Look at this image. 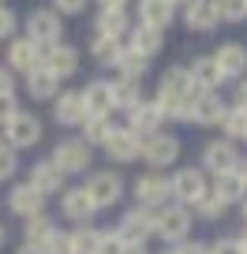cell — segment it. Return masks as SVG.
<instances>
[{
  "label": "cell",
  "instance_id": "obj_1",
  "mask_svg": "<svg viewBox=\"0 0 247 254\" xmlns=\"http://www.w3.org/2000/svg\"><path fill=\"white\" fill-rule=\"evenodd\" d=\"M0 142L4 146H11V150H34V146L41 142V135H45V124H41V116H34V112H23L19 109L15 116L8 120V124L0 127Z\"/></svg>",
  "mask_w": 247,
  "mask_h": 254
},
{
  "label": "cell",
  "instance_id": "obj_2",
  "mask_svg": "<svg viewBox=\"0 0 247 254\" xmlns=\"http://www.w3.org/2000/svg\"><path fill=\"white\" fill-rule=\"evenodd\" d=\"M191 228H195V217L187 206H176V202H168V206L158 209V239L165 247H180L191 239Z\"/></svg>",
  "mask_w": 247,
  "mask_h": 254
},
{
  "label": "cell",
  "instance_id": "obj_3",
  "mask_svg": "<svg viewBox=\"0 0 247 254\" xmlns=\"http://www.w3.org/2000/svg\"><path fill=\"white\" fill-rule=\"evenodd\" d=\"M82 190L90 194L94 209H109V206H116V202L124 198L128 183H124V176H120L116 168H97V172H90V176H86Z\"/></svg>",
  "mask_w": 247,
  "mask_h": 254
},
{
  "label": "cell",
  "instance_id": "obj_4",
  "mask_svg": "<svg viewBox=\"0 0 247 254\" xmlns=\"http://www.w3.org/2000/svg\"><path fill=\"white\" fill-rule=\"evenodd\" d=\"M183 153V142L172 135V131H158V135L143 138V153H139V161L143 165H150V172H165V168H172L176 161H180Z\"/></svg>",
  "mask_w": 247,
  "mask_h": 254
},
{
  "label": "cell",
  "instance_id": "obj_5",
  "mask_svg": "<svg viewBox=\"0 0 247 254\" xmlns=\"http://www.w3.org/2000/svg\"><path fill=\"white\" fill-rule=\"evenodd\" d=\"M116 236L124 243H150L158 236V209H146V206L124 209V217L116 221Z\"/></svg>",
  "mask_w": 247,
  "mask_h": 254
},
{
  "label": "cell",
  "instance_id": "obj_6",
  "mask_svg": "<svg viewBox=\"0 0 247 254\" xmlns=\"http://www.w3.org/2000/svg\"><path fill=\"white\" fill-rule=\"evenodd\" d=\"M49 161H53L64 176H79V172H90V165H94V150H90L79 135H75V138H60V142L53 146V153H49Z\"/></svg>",
  "mask_w": 247,
  "mask_h": 254
},
{
  "label": "cell",
  "instance_id": "obj_7",
  "mask_svg": "<svg viewBox=\"0 0 247 254\" xmlns=\"http://www.w3.org/2000/svg\"><path fill=\"white\" fill-rule=\"evenodd\" d=\"M23 38H30L38 49H53L64 41V19L56 15L53 8H34L30 15H26V34Z\"/></svg>",
  "mask_w": 247,
  "mask_h": 254
},
{
  "label": "cell",
  "instance_id": "obj_8",
  "mask_svg": "<svg viewBox=\"0 0 247 254\" xmlns=\"http://www.w3.org/2000/svg\"><path fill=\"white\" fill-rule=\"evenodd\" d=\"M168 187H172V202H176V206H187V209H191L195 202L210 190V176L202 172V168L187 165V168H176V172L168 176Z\"/></svg>",
  "mask_w": 247,
  "mask_h": 254
},
{
  "label": "cell",
  "instance_id": "obj_9",
  "mask_svg": "<svg viewBox=\"0 0 247 254\" xmlns=\"http://www.w3.org/2000/svg\"><path fill=\"white\" fill-rule=\"evenodd\" d=\"M131 194H135V206H146V209H161L172 202V187H168L165 172H143L131 183Z\"/></svg>",
  "mask_w": 247,
  "mask_h": 254
},
{
  "label": "cell",
  "instance_id": "obj_10",
  "mask_svg": "<svg viewBox=\"0 0 247 254\" xmlns=\"http://www.w3.org/2000/svg\"><path fill=\"white\" fill-rule=\"evenodd\" d=\"M236 161H240V150H236V142H229V138H210V142L202 146V172L206 176L232 172Z\"/></svg>",
  "mask_w": 247,
  "mask_h": 254
},
{
  "label": "cell",
  "instance_id": "obj_11",
  "mask_svg": "<svg viewBox=\"0 0 247 254\" xmlns=\"http://www.w3.org/2000/svg\"><path fill=\"white\" fill-rule=\"evenodd\" d=\"M41 67H45L49 75H56L60 82L72 79V75L79 71V49L68 45V41H60V45H53V49H41Z\"/></svg>",
  "mask_w": 247,
  "mask_h": 254
},
{
  "label": "cell",
  "instance_id": "obj_12",
  "mask_svg": "<svg viewBox=\"0 0 247 254\" xmlns=\"http://www.w3.org/2000/svg\"><path fill=\"white\" fill-rule=\"evenodd\" d=\"M180 19H183V26H187L191 34H214L217 26H221L214 0H187V4L180 8Z\"/></svg>",
  "mask_w": 247,
  "mask_h": 254
},
{
  "label": "cell",
  "instance_id": "obj_13",
  "mask_svg": "<svg viewBox=\"0 0 247 254\" xmlns=\"http://www.w3.org/2000/svg\"><path fill=\"white\" fill-rule=\"evenodd\" d=\"M60 217H68L72 224H94L97 209L82 187H64L60 190Z\"/></svg>",
  "mask_w": 247,
  "mask_h": 254
},
{
  "label": "cell",
  "instance_id": "obj_14",
  "mask_svg": "<svg viewBox=\"0 0 247 254\" xmlns=\"http://www.w3.org/2000/svg\"><path fill=\"white\" fill-rule=\"evenodd\" d=\"M135 138H150L158 135L161 127H165V116H161V109L154 105V97H146L143 105H135V109L128 112V124H124Z\"/></svg>",
  "mask_w": 247,
  "mask_h": 254
},
{
  "label": "cell",
  "instance_id": "obj_15",
  "mask_svg": "<svg viewBox=\"0 0 247 254\" xmlns=\"http://www.w3.org/2000/svg\"><path fill=\"white\" fill-rule=\"evenodd\" d=\"M8 209H11L15 217H23V221H30V217L45 213V194H41V190H34L26 180H19L15 187L8 190Z\"/></svg>",
  "mask_w": 247,
  "mask_h": 254
},
{
  "label": "cell",
  "instance_id": "obj_16",
  "mask_svg": "<svg viewBox=\"0 0 247 254\" xmlns=\"http://www.w3.org/2000/svg\"><path fill=\"white\" fill-rule=\"evenodd\" d=\"M101 150H105V157H109L112 165H131V161H139V153H143V138H135L128 127H116Z\"/></svg>",
  "mask_w": 247,
  "mask_h": 254
},
{
  "label": "cell",
  "instance_id": "obj_17",
  "mask_svg": "<svg viewBox=\"0 0 247 254\" xmlns=\"http://www.w3.org/2000/svg\"><path fill=\"white\" fill-rule=\"evenodd\" d=\"M4 67L15 75H30L34 67H41V49L34 45L30 38H11L8 41V60H4Z\"/></svg>",
  "mask_w": 247,
  "mask_h": 254
},
{
  "label": "cell",
  "instance_id": "obj_18",
  "mask_svg": "<svg viewBox=\"0 0 247 254\" xmlns=\"http://www.w3.org/2000/svg\"><path fill=\"white\" fill-rule=\"evenodd\" d=\"M53 120L60 127H79L86 120V105H82V94L79 90H60L53 97Z\"/></svg>",
  "mask_w": 247,
  "mask_h": 254
},
{
  "label": "cell",
  "instance_id": "obj_19",
  "mask_svg": "<svg viewBox=\"0 0 247 254\" xmlns=\"http://www.w3.org/2000/svg\"><path fill=\"white\" fill-rule=\"evenodd\" d=\"M214 64H217V71H221V79L240 82L244 71H247V49L240 45V41H225V45H217Z\"/></svg>",
  "mask_w": 247,
  "mask_h": 254
},
{
  "label": "cell",
  "instance_id": "obj_20",
  "mask_svg": "<svg viewBox=\"0 0 247 254\" xmlns=\"http://www.w3.org/2000/svg\"><path fill=\"white\" fill-rule=\"evenodd\" d=\"M225 109H229V101H225L217 90H210V94H199L191 101V124L195 127H217L225 116Z\"/></svg>",
  "mask_w": 247,
  "mask_h": 254
},
{
  "label": "cell",
  "instance_id": "obj_21",
  "mask_svg": "<svg viewBox=\"0 0 247 254\" xmlns=\"http://www.w3.org/2000/svg\"><path fill=\"white\" fill-rule=\"evenodd\" d=\"M124 45H128L135 56H143V60L150 64L154 56L165 49V34H158V30H150V26H139V23H135V26L128 30V38H124Z\"/></svg>",
  "mask_w": 247,
  "mask_h": 254
},
{
  "label": "cell",
  "instance_id": "obj_22",
  "mask_svg": "<svg viewBox=\"0 0 247 254\" xmlns=\"http://www.w3.org/2000/svg\"><path fill=\"white\" fill-rule=\"evenodd\" d=\"M176 23V8L168 0H139V26H150V30L165 34Z\"/></svg>",
  "mask_w": 247,
  "mask_h": 254
},
{
  "label": "cell",
  "instance_id": "obj_23",
  "mask_svg": "<svg viewBox=\"0 0 247 254\" xmlns=\"http://www.w3.org/2000/svg\"><path fill=\"white\" fill-rule=\"evenodd\" d=\"M26 183H30L34 190H41V194H60V190L68 187V176L60 172V168L53 165V161H38V165L30 168V176H26Z\"/></svg>",
  "mask_w": 247,
  "mask_h": 254
},
{
  "label": "cell",
  "instance_id": "obj_24",
  "mask_svg": "<svg viewBox=\"0 0 247 254\" xmlns=\"http://www.w3.org/2000/svg\"><path fill=\"white\" fill-rule=\"evenodd\" d=\"M82 105H86V116H112V86L109 79H94L79 90Z\"/></svg>",
  "mask_w": 247,
  "mask_h": 254
},
{
  "label": "cell",
  "instance_id": "obj_25",
  "mask_svg": "<svg viewBox=\"0 0 247 254\" xmlns=\"http://www.w3.org/2000/svg\"><path fill=\"white\" fill-rule=\"evenodd\" d=\"M210 194H214L221 206H240V202L247 198V187L240 183L236 172H225V176H210Z\"/></svg>",
  "mask_w": 247,
  "mask_h": 254
},
{
  "label": "cell",
  "instance_id": "obj_26",
  "mask_svg": "<svg viewBox=\"0 0 247 254\" xmlns=\"http://www.w3.org/2000/svg\"><path fill=\"white\" fill-rule=\"evenodd\" d=\"M187 75H191V82L202 94H210V90H217L225 82L221 71H217V64H214V56H195V60L187 64Z\"/></svg>",
  "mask_w": 247,
  "mask_h": 254
},
{
  "label": "cell",
  "instance_id": "obj_27",
  "mask_svg": "<svg viewBox=\"0 0 247 254\" xmlns=\"http://www.w3.org/2000/svg\"><path fill=\"white\" fill-rule=\"evenodd\" d=\"M26 79V94L34 97V101H53L60 90H64V82L56 79V75H49L45 67H34L30 75H23Z\"/></svg>",
  "mask_w": 247,
  "mask_h": 254
},
{
  "label": "cell",
  "instance_id": "obj_28",
  "mask_svg": "<svg viewBox=\"0 0 247 254\" xmlns=\"http://www.w3.org/2000/svg\"><path fill=\"white\" fill-rule=\"evenodd\" d=\"M112 86V112H131L135 105H143V82H128V79H109Z\"/></svg>",
  "mask_w": 247,
  "mask_h": 254
},
{
  "label": "cell",
  "instance_id": "obj_29",
  "mask_svg": "<svg viewBox=\"0 0 247 254\" xmlns=\"http://www.w3.org/2000/svg\"><path fill=\"white\" fill-rule=\"evenodd\" d=\"M131 15L128 11H97L94 15V34H109V38H128V30H131Z\"/></svg>",
  "mask_w": 247,
  "mask_h": 254
},
{
  "label": "cell",
  "instance_id": "obj_30",
  "mask_svg": "<svg viewBox=\"0 0 247 254\" xmlns=\"http://www.w3.org/2000/svg\"><path fill=\"white\" fill-rule=\"evenodd\" d=\"M79 127H82V135H79V138L90 146V150H94V146H105V142H109V135L116 131L112 116H86Z\"/></svg>",
  "mask_w": 247,
  "mask_h": 254
},
{
  "label": "cell",
  "instance_id": "obj_31",
  "mask_svg": "<svg viewBox=\"0 0 247 254\" xmlns=\"http://www.w3.org/2000/svg\"><path fill=\"white\" fill-rule=\"evenodd\" d=\"M120 53H124V41L120 38H109V34H94V38H90V56H94L101 67H112V64L120 60Z\"/></svg>",
  "mask_w": 247,
  "mask_h": 254
},
{
  "label": "cell",
  "instance_id": "obj_32",
  "mask_svg": "<svg viewBox=\"0 0 247 254\" xmlns=\"http://www.w3.org/2000/svg\"><path fill=\"white\" fill-rule=\"evenodd\" d=\"M217 127H221V138H229V142H244V138H247V109L229 105Z\"/></svg>",
  "mask_w": 247,
  "mask_h": 254
},
{
  "label": "cell",
  "instance_id": "obj_33",
  "mask_svg": "<svg viewBox=\"0 0 247 254\" xmlns=\"http://www.w3.org/2000/svg\"><path fill=\"white\" fill-rule=\"evenodd\" d=\"M146 67H150V64H146L143 56H135V53H131L128 45H124V53H120V60L112 64V71H116V79H128V82H143Z\"/></svg>",
  "mask_w": 247,
  "mask_h": 254
},
{
  "label": "cell",
  "instance_id": "obj_34",
  "mask_svg": "<svg viewBox=\"0 0 247 254\" xmlns=\"http://www.w3.org/2000/svg\"><path fill=\"white\" fill-rule=\"evenodd\" d=\"M97 236H101V228H94V224H72L68 247H72V254H94L97 251Z\"/></svg>",
  "mask_w": 247,
  "mask_h": 254
},
{
  "label": "cell",
  "instance_id": "obj_35",
  "mask_svg": "<svg viewBox=\"0 0 247 254\" xmlns=\"http://www.w3.org/2000/svg\"><path fill=\"white\" fill-rule=\"evenodd\" d=\"M53 232H56V221H53L49 213H38V217H30V221H23V243L41 247Z\"/></svg>",
  "mask_w": 247,
  "mask_h": 254
},
{
  "label": "cell",
  "instance_id": "obj_36",
  "mask_svg": "<svg viewBox=\"0 0 247 254\" xmlns=\"http://www.w3.org/2000/svg\"><path fill=\"white\" fill-rule=\"evenodd\" d=\"M191 217H195V221H206V224H217V221H225V217H229V206H221V202L206 190V194L191 206Z\"/></svg>",
  "mask_w": 247,
  "mask_h": 254
},
{
  "label": "cell",
  "instance_id": "obj_37",
  "mask_svg": "<svg viewBox=\"0 0 247 254\" xmlns=\"http://www.w3.org/2000/svg\"><path fill=\"white\" fill-rule=\"evenodd\" d=\"M221 23H244L247 19V0H214Z\"/></svg>",
  "mask_w": 247,
  "mask_h": 254
},
{
  "label": "cell",
  "instance_id": "obj_38",
  "mask_svg": "<svg viewBox=\"0 0 247 254\" xmlns=\"http://www.w3.org/2000/svg\"><path fill=\"white\" fill-rule=\"evenodd\" d=\"M124 239L116 236V228H101V236H97V251L94 254H124Z\"/></svg>",
  "mask_w": 247,
  "mask_h": 254
},
{
  "label": "cell",
  "instance_id": "obj_39",
  "mask_svg": "<svg viewBox=\"0 0 247 254\" xmlns=\"http://www.w3.org/2000/svg\"><path fill=\"white\" fill-rule=\"evenodd\" d=\"M15 172H19V153L11 150V146L0 142V183H8Z\"/></svg>",
  "mask_w": 247,
  "mask_h": 254
},
{
  "label": "cell",
  "instance_id": "obj_40",
  "mask_svg": "<svg viewBox=\"0 0 247 254\" xmlns=\"http://www.w3.org/2000/svg\"><path fill=\"white\" fill-rule=\"evenodd\" d=\"M210 254H247V251L240 243V236H217L210 239Z\"/></svg>",
  "mask_w": 247,
  "mask_h": 254
},
{
  "label": "cell",
  "instance_id": "obj_41",
  "mask_svg": "<svg viewBox=\"0 0 247 254\" xmlns=\"http://www.w3.org/2000/svg\"><path fill=\"white\" fill-rule=\"evenodd\" d=\"M19 30V15L8 8V4H0V41H11Z\"/></svg>",
  "mask_w": 247,
  "mask_h": 254
},
{
  "label": "cell",
  "instance_id": "obj_42",
  "mask_svg": "<svg viewBox=\"0 0 247 254\" xmlns=\"http://www.w3.org/2000/svg\"><path fill=\"white\" fill-rule=\"evenodd\" d=\"M86 4H90V0H53V11L60 19H64V15H82Z\"/></svg>",
  "mask_w": 247,
  "mask_h": 254
},
{
  "label": "cell",
  "instance_id": "obj_43",
  "mask_svg": "<svg viewBox=\"0 0 247 254\" xmlns=\"http://www.w3.org/2000/svg\"><path fill=\"white\" fill-rule=\"evenodd\" d=\"M19 112V101H15V94H8V97H0V127L8 124L11 116Z\"/></svg>",
  "mask_w": 247,
  "mask_h": 254
},
{
  "label": "cell",
  "instance_id": "obj_44",
  "mask_svg": "<svg viewBox=\"0 0 247 254\" xmlns=\"http://www.w3.org/2000/svg\"><path fill=\"white\" fill-rule=\"evenodd\" d=\"M15 94V71H8L4 64H0V97Z\"/></svg>",
  "mask_w": 247,
  "mask_h": 254
},
{
  "label": "cell",
  "instance_id": "obj_45",
  "mask_svg": "<svg viewBox=\"0 0 247 254\" xmlns=\"http://www.w3.org/2000/svg\"><path fill=\"white\" fill-rule=\"evenodd\" d=\"M183 254H210V239H187V243H180Z\"/></svg>",
  "mask_w": 247,
  "mask_h": 254
},
{
  "label": "cell",
  "instance_id": "obj_46",
  "mask_svg": "<svg viewBox=\"0 0 247 254\" xmlns=\"http://www.w3.org/2000/svg\"><path fill=\"white\" fill-rule=\"evenodd\" d=\"M94 4H97V11H128L131 0H94Z\"/></svg>",
  "mask_w": 247,
  "mask_h": 254
},
{
  "label": "cell",
  "instance_id": "obj_47",
  "mask_svg": "<svg viewBox=\"0 0 247 254\" xmlns=\"http://www.w3.org/2000/svg\"><path fill=\"white\" fill-rule=\"evenodd\" d=\"M236 105H240V109H247V75L236 82Z\"/></svg>",
  "mask_w": 247,
  "mask_h": 254
},
{
  "label": "cell",
  "instance_id": "obj_48",
  "mask_svg": "<svg viewBox=\"0 0 247 254\" xmlns=\"http://www.w3.org/2000/svg\"><path fill=\"white\" fill-rule=\"evenodd\" d=\"M232 172H236V176H240V183H244V187H247V157H240Z\"/></svg>",
  "mask_w": 247,
  "mask_h": 254
},
{
  "label": "cell",
  "instance_id": "obj_49",
  "mask_svg": "<svg viewBox=\"0 0 247 254\" xmlns=\"http://www.w3.org/2000/svg\"><path fill=\"white\" fill-rule=\"evenodd\" d=\"M124 254H150V247H146V243H128Z\"/></svg>",
  "mask_w": 247,
  "mask_h": 254
},
{
  "label": "cell",
  "instance_id": "obj_50",
  "mask_svg": "<svg viewBox=\"0 0 247 254\" xmlns=\"http://www.w3.org/2000/svg\"><path fill=\"white\" fill-rule=\"evenodd\" d=\"M15 254H41V247H30V243H23V247H15Z\"/></svg>",
  "mask_w": 247,
  "mask_h": 254
},
{
  "label": "cell",
  "instance_id": "obj_51",
  "mask_svg": "<svg viewBox=\"0 0 247 254\" xmlns=\"http://www.w3.org/2000/svg\"><path fill=\"white\" fill-rule=\"evenodd\" d=\"M240 221H244V228H247V198L240 202Z\"/></svg>",
  "mask_w": 247,
  "mask_h": 254
},
{
  "label": "cell",
  "instance_id": "obj_52",
  "mask_svg": "<svg viewBox=\"0 0 247 254\" xmlns=\"http://www.w3.org/2000/svg\"><path fill=\"white\" fill-rule=\"evenodd\" d=\"M4 247H8V228L0 224V251H4Z\"/></svg>",
  "mask_w": 247,
  "mask_h": 254
},
{
  "label": "cell",
  "instance_id": "obj_53",
  "mask_svg": "<svg viewBox=\"0 0 247 254\" xmlns=\"http://www.w3.org/2000/svg\"><path fill=\"white\" fill-rule=\"evenodd\" d=\"M158 254H183L180 247H165V251H158Z\"/></svg>",
  "mask_w": 247,
  "mask_h": 254
},
{
  "label": "cell",
  "instance_id": "obj_54",
  "mask_svg": "<svg viewBox=\"0 0 247 254\" xmlns=\"http://www.w3.org/2000/svg\"><path fill=\"white\" fill-rule=\"evenodd\" d=\"M168 4H172V8H176V11H180V8H183V4H187V0H168Z\"/></svg>",
  "mask_w": 247,
  "mask_h": 254
},
{
  "label": "cell",
  "instance_id": "obj_55",
  "mask_svg": "<svg viewBox=\"0 0 247 254\" xmlns=\"http://www.w3.org/2000/svg\"><path fill=\"white\" fill-rule=\"evenodd\" d=\"M240 243H244V251H247V228H244V232H240Z\"/></svg>",
  "mask_w": 247,
  "mask_h": 254
},
{
  "label": "cell",
  "instance_id": "obj_56",
  "mask_svg": "<svg viewBox=\"0 0 247 254\" xmlns=\"http://www.w3.org/2000/svg\"><path fill=\"white\" fill-rule=\"evenodd\" d=\"M0 4H8V0H0Z\"/></svg>",
  "mask_w": 247,
  "mask_h": 254
},
{
  "label": "cell",
  "instance_id": "obj_57",
  "mask_svg": "<svg viewBox=\"0 0 247 254\" xmlns=\"http://www.w3.org/2000/svg\"><path fill=\"white\" fill-rule=\"evenodd\" d=\"M244 142H247V138H244Z\"/></svg>",
  "mask_w": 247,
  "mask_h": 254
}]
</instances>
